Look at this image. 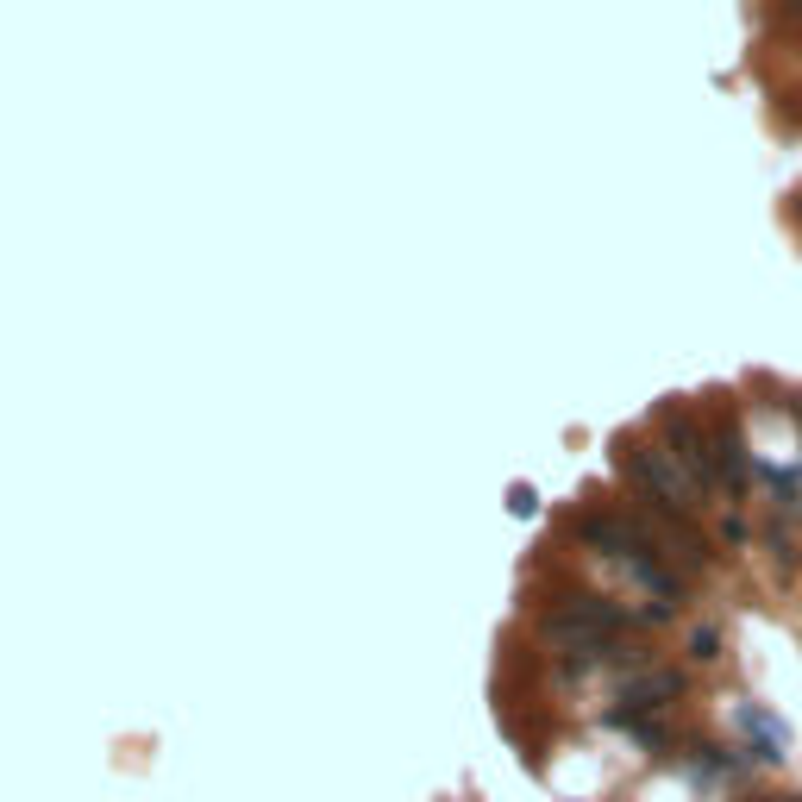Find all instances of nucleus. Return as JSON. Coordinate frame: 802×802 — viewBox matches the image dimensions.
Here are the masks:
<instances>
[{
    "label": "nucleus",
    "mask_w": 802,
    "mask_h": 802,
    "mask_svg": "<svg viewBox=\"0 0 802 802\" xmlns=\"http://www.w3.org/2000/svg\"><path fill=\"white\" fill-rule=\"evenodd\" d=\"M677 690H683L677 671H646V677H633L627 690H621V702H627V715H633V709H658V702H671Z\"/></svg>",
    "instance_id": "20e7f679"
},
{
    "label": "nucleus",
    "mask_w": 802,
    "mask_h": 802,
    "mask_svg": "<svg viewBox=\"0 0 802 802\" xmlns=\"http://www.w3.org/2000/svg\"><path fill=\"white\" fill-rule=\"evenodd\" d=\"M665 433H671V445H677V458L696 470V477H715L709 470V439H702V427L690 414H665Z\"/></svg>",
    "instance_id": "7ed1b4c3"
},
{
    "label": "nucleus",
    "mask_w": 802,
    "mask_h": 802,
    "mask_svg": "<svg viewBox=\"0 0 802 802\" xmlns=\"http://www.w3.org/2000/svg\"><path fill=\"white\" fill-rule=\"evenodd\" d=\"M615 633H621V615L608 602H596V596H577V602H564V608L546 615V640L577 646V652H602Z\"/></svg>",
    "instance_id": "f257e3e1"
},
{
    "label": "nucleus",
    "mask_w": 802,
    "mask_h": 802,
    "mask_svg": "<svg viewBox=\"0 0 802 802\" xmlns=\"http://www.w3.org/2000/svg\"><path fill=\"white\" fill-rule=\"evenodd\" d=\"M621 470L633 483H640L646 495H658V508H671V514H683L696 502V489H690V477L665 458V452H652V445H621Z\"/></svg>",
    "instance_id": "f03ea898"
},
{
    "label": "nucleus",
    "mask_w": 802,
    "mask_h": 802,
    "mask_svg": "<svg viewBox=\"0 0 802 802\" xmlns=\"http://www.w3.org/2000/svg\"><path fill=\"white\" fill-rule=\"evenodd\" d=\"M715 445H721V464H727V477L740 483L746 470H752V464H746V445H740V433H727V427H721V433H715Z\"/></svg>",
    "instance_id": "39448f33"
}]
</instances>
